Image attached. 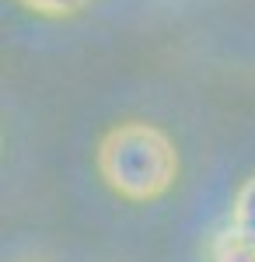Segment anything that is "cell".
<instances>
[{"instance_id": "obj_1", "label": "cell", "mask_w": 255, "mask_h": 262, "mask_svg": "<svg viewBox=\"0 0 255 262\" xmlns=\"http://www.w3.org/2000/svg\"><path fill=\"white\" fill-rule=\"evenodd\" d=\"M101 182L126 203H154L178 182L182 158L175 140L147 119H126L101 133L95 147Z\"/></svg>"}, {"instance_id": "obj_2", "label": "cell", "mask_w": 255, "mask_h": 262, "mask_svg": "<svg viewBox=\"0 0 255 262\" xmlns=\"http://www.w3.org/2000/svg\"><path fill=\"white\" fill-rule=\"evenodd\" d=\"M227 238L255 255V175H248V179L235 189V196H231Z\"/></svg>"}, {"instance_id": "obj_3", "label": "cell", "mask_w": 255, "mask_h": 262, "mask_svg": "<svg viewBox=\"0 0 255 262\" xmlns=\"http://www.w3.org/2000/svg\"><path fill=\"white\" fill-rule=\"evenodd\" d=\"M25 11L39 14V18L49 21H67V18H77L80 11H88L91 0H18Z\"/></svg>"}, {"instance_id": "obj_4", "label": "cell", "mask_w": 255, "mask_h": 262, "mask_svg": "<svg viewBox=\"0 0 255 262\" xmlns=\"http://www.w3.org/2000/svg\"><path fill=\"white\" fill-rule=\"evenodd\" d=\"M28 262H39V259H28Z\"/></svg>"}]
</instances>
